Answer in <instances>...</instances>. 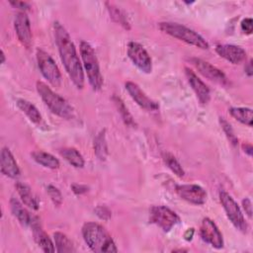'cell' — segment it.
Returning <instances> with one entry per match:
<instances>
[{
    "label": "cell",
    "instance_id": "8",
    "mask_svg": "<svg viewBox=\"0 0 253 253\" xmlns=\"http://www.w3.org/2000/svg\"><path fill=\"white\" fill-rule=\"evenodd\" d=\"M149 221L160 227L164 232H169L180 222V217L168 207L153 206L149 211Z\"/></svg>",
    "mask_w": 253,
    "mask_h": 253
},
{
    "label": "cell",
    "instance_id": "38",
    "mask_svg": "<svg viewBox=\"0 0 253 253\" xmlns=\"http://www.w3.org/2000/svg\"><path fill=\"white\" fill-rule=\"evenodd\" d=\"M194 232H195L194 228H189V229H188V230L185 232V234H184V237H185V239H186V240H188V241H190V240L193 238Z\"/></svg>",
    "mask_w": 253,
    "mask_h": 253
},
{
    "label": "cell",
    "instance_id": "37",
    "mask_svg": "<svg viewBox=\"0 0 253 253\" xmlns=\"http://www.w3.org/2000/svg\"><path fill=\"white\" fill-rule=\"evenodd\" d=\"M242 147H243V149H244V152H245V153H247L249 156H251V155H252L253 147H252V145H251L250 143H245V144H243V145H242Z\"/></svg>",
    "mask_w": 253,
    "mask_h": 253
},
{
    "label": "cell",
    "instance_id": "5",
    "mask_svg": "<svg viewBox=\"0 0 253 253\" xmlns=\"http://www.w3.org/2000/svg\"><path fill=\"white\" fill-rule=\"evenodd\" d=\"M158 27L163 33L185 42L188 44L201 49H208L210 47L209 42L200 34L184 25L172 22H161L158 24Z\"/></svg>",
    "mask_w": 253,
    "mask_h": 253
},
{
    "label": "cell",
    "instance_id": "4",
    "mask_svg": "<svg viewBox=\"0 0 253 253\" xmlns=\"http://www.w3.org/2000/svg\"><path fill=\"white\" fill-rule=\"evenodd\" d=\"M80 54L82 59V66L86 71L89 84L92 89L98 91L102 88L104 80L100 70V65L96 53L91 44L85 41L80 42Z\"/></svg>",
    "mask_w": 253,
    "mask_h": 253
},
{
    "label": "cell",
    "instance_id": "33",
    "mask_svg": "<svg viewBox=\"0 0 253 253\" xmlns=\"http://www.w3.org/2000/svg\"><path fill=\"white\" fill-rule=\"evenodd\" d=\"M252 24H253V21L251 18H245L242 20L241 22V30L247 34V35H251L252 34Z\"/></svg>",
    "mask_w": 253,
    "mask_h": 253
},
{
    "label": "cell",
    "instance_id": "15",
    "mask_svg": "<svg viewBox=\"0 0 253 253\" xmlns=\"http://www.w3.org/2000/svg\"><path fill=\"white\" fill-rule=\"evenodd\" d=\"M32 230H33V235L36 243L38 246L46 253H52L55 251V247L47 233L42 229L41 220L37 215H33L31 225Z\"/></svg>",
    "mask_w": 253,
    "mask_h": 253
},
{
    "label": "cell",
    "instance_id": "6",
    "mask_svg": "<svg viewBox=\"0 0 253 253\" xmlns=\"http://www.w3.org/2000/svg\"><path fill=\"white\" fill-rule=\"evenodd\" d=\"M219 200L222 208L226 213V216L236 229L245 233L248 229V224L241 212V210L233 198L225 191L219 192Z\"/></svg>",
    "mask_w": 253,
    "mask_h": 253
},
{
    "label": "cell",
    "instance_id": "1",
    "mask_svg": "<svg viewBox=\"0 0 253 253\" xmlns=\"http://www.w3.org/2000/svg\"><path fill=\"white\" fill-rule=\"evenodd\" d=\"M54 39L64 68L77 89L84 87V72L76 47L66 29L57 21L53 23Z\"/></svg>",
    "mask_w": 253,
    "mask_h": 253
},
{
    "label": "cell",
    "instance_id": "19",
    "mask_svg": "<svg viewBox=\"0 0 253 253\" xmlns=\"http://www.w3.org/2000/svg\"><path fill=\"white\" fill-rule=\"evenodd\" d=\"M10 207H11V211L13 215L19 220V222L22 225H25V226L31 225L34 214H31L18 199L12 198L10 200Z\"/></svg>",
    "mask_w": 253,
    "mask_h": 253
},
{
    "label": "cell",
    "instance_id": "22",
    "mask_svg": "<svg viewBox=\"0 0 253 253\" xmlns=\"http://www.w3.org/2000/svg\"><path fill=\"white\" fill-rule=\"evenodd\" d=\"M17 107L29 118L31 122L34 124H40L42 122V115L37 109L35 105H33L31 102L24 100V99H19L17 101Z\"/></svg>",
    "mask_w": 253,
    "mask_h": 253
},
{
    "label": "cell",
    "instance_id": "18",
    "mask_svg": "<svg viewBox=\"0 0 253 253\" xmlns=\"http://www.w3.org/2000/svg\"><path fill=\"white\" fill-rule=\"evenodd\" d=\"M0 168L2 174L9 178H17L20 176V168L16 159L9 148L3 147L0 154Z\"/></svg>",
    "mask_w": 253,
    "mask_h": 253
},
{
    "label": "cell",
    "instance_id": "14",
    "mask_svg": "<svg viewBox=\"0 0 253 253\" xmlns=\"http://www.w3.org/2000/svg\"><path fill=\"white\" fill-rule=\"evenodd\" d=\"M126 90L132 98V100L142 109L149 112H156L159 110V105L157 102L150 99L141 89L140 87L131 81H127L125 84Z\"/></svg>",
    "mask_w": 253,
    "mask_h": 253
},
{
    "label": "cell",
    "instance_id": "12",
    "mask_svg": "<svg viewBox=\"0 0 253 253\" xmlns=\"http://www.w3.org/2000/svg\"><path fill=\"white\" fill-rule=\"evenodd\" d=\"M191 61L194 64V66L197 68V70L204 77H206L217 84L223 85V86H226L229 84V81H228L226 75L220 69L213 66L210 62H207L200 58H192Z\"/></svg>",
    "mask_w": 253,
    "mask_h": 253
},
{
    "label": "cell",
    "instance_id": "36",
    "mask_svg": "<svg viewBox=\"0 0 253 253\" xmlns=\"http://www.w3.org/2000/svg\"><path fill=\"white\" fill-rule=\"evenodd\" d=\"M72 191L76 194V195H82L84 193H86L88 191V187L86 185H81V184H73L71 186Z\"/></svg>",
    "mask_w": 253,
    "mask_h": 253
},
{
    "label": "cell",
    "instance_id": "7",
    "mask_svg": "<svg viewBox=\"0 0 253 253\" xmlns=\"http://www.w3.org/2000/svg\"><path fill=\"white\" fill-rule=\"evenodd\" d=\"M37 61L42 76L53 87L61 85V73L53 58L44 50L37 49Z\"/></svg>",
    "mask_w": 253,
    "mask_h": 253
},
{
    "label": "cell",
    "instance_id": "16",
    "mask_svg": "<svg viewBox=\"0 0 253 253\" xmlns=\"http://www.w3.org/2000/svg\"><path fill=\"white\" fill-rule=\"evenodd\" d=\"M185 75L200 103L204 105L209 103L211 99V91L206 83L202 79H200L192 69L188 67L185 68Z\"/></svg>",
    "mask_w": 253,
    "mask_h": 253
},
{
    "label": "cell",
    "instance_id": "34",
    "mask_svg": "<svg viewBox=\"0 0 253 253\" xmlns=\"http://www.w3.org/2000/svg\"><path fill=\"white\" fill-rule=\"evenodd\" d=\"M9 3L15 7V8H18L20 10H22V12H25L27 10L30 9V4L28 2H25V1H9Z\"/></svg>",
    "mask_w": 253,
    "mask_h": 253
},
{
    "label": "cell",
    "instance_id": "11",
    "mask_svg": "<svg viewBox=\"0 0 253 253\" xmlns=\"http://www.w3.org/2000/svg\"><path fill=\"white\" fill-rule=\"evenodd\" d=\"M177 195L184 201L193 205H203L207 200L206 190L196 184L177 185L175 188Z\"/></svg>",
    "mask_w": 253,
    "mask_h": 253
},
{
    "label": "cell",
    "instance_id": "40",
    "mask_svg": "<svg viewBox=\"0 0 253 253\" xmlns=\"http://www.w3.org/2000/svg\"><path fill=\"white\" fill-rule=\"evenodd\" d=\"M5 53H4V51L1 49V63H4L5 62Z\"/></svg>",
    "mask_w": 253,
    "mask_h": 253
},
{
    "label": "cell",
    "instance_id": "29",
    "mask_svg": "<svg viewBox=\"0 0 253 253\" xmlns=\"http://www.w3.org/2000/svg\"><path fill=\"white\" fill-rule=\"evenodd\" d=\"M113 100H114V103H115V105H116V107H117V109H118V111H119V113H120L124 123L126 126H131V127L135 126L136 124L134 122V119L131 116V114L128 112V110L126 107V105L123 102V100L120 97H117V96H114Z\"/></svg>",
    "mask_w": 253,
    "mask_h": 253
},
{
    "label": "cell",
    "instance_id": "39",
    "mask_svg": "<svg viewBox=\"0 0 253 253\" xmlns=\"http://www.w3.org/2000/svg\"><path fill=\"white\" fill-rule=\"evenodd\" d=\"M245 72L248 76H252L253 74V68H252V60H250L247 65L245 66Z\"/></svg>",
    "mask_w": 253,
    "mask_h": 253
},
{
    "label": "cell",
    "instance_id": "24",
    "mask_svg": "<svg viewBox=\"0 0 253 253\" xmlns=\"http://www.w3.org/2000/svg\"><path fill=\"white\" fill-rule=\"evenodd\" d=\"M60 155L72 166L76 168H82L85 164L84 158L81 153L74 147H65L59 151Z\"/></svg>",
    "mask_w": 253,
    "mask_h": 253
},
{
    "label": "cell",
    "instance_id": "17",
    "mask_svg": "<svg viewBox=\"0 0 253 253\" xmlns=\"http://www.w3.org/2000/svg\"><path fill=\"white\" fill-rule=\"evenodd\" d=\"M216 53L233 64H239L246 59V51L238 45L234 44H217L215 46Z\"/></svg>",
    "mask_w": 253,
    "mask_h": 253
},
{
    "label": "cell",
    "instance_id": "30",
    "mask_svg": "<svg viewBox=\"0 0 253 253\" xmlns=\"http://www.w3.org/2000/svg\"><path fill=\"white\" fill-rule=\"evenodd\" d=\"M219 124H220V126H221V127H222L224 133L226 134V136H227L229 142H230L232 145H234V146L237 145V144H238V138H237V136L235 135V133H234V131H233V129H232L230 124H229L224 118H219Z\"/></svg>",
    "mask_w": 253,
    "mask_h": 253
},
{
    "label": "cell",
    "instance_id": "9",
    "mask_svg": "<svg viewBox=\"0 0 253 253\" xmlns=\"http://www.w3.org/2000/svg\"><path fill=\"white\" fill-rule=\"evenodd\" d=\"M127 56L132 63L142 72L150 73L152 70V60L147 50L138 42H130L127 44Z\"/></svg>",
    "mask_w": 253,
    "mask_h": 253
},
{
    "label": "cell",
    "instance_id": "23",
    "mask_svg": "<svg viewBox=\"0 0 253 253\" xmlns=\"http://www.w3.org/2000/svg\"><path fill=\"white\" fill-rule=\"evenodd\" d=\"M55 250L58 253H71L75 252L76 249L73 245V242L68 238V236L62 232H54L53 234Z\"/></svg>",
    "mask_w": 253,
    "mask_h": 253
},
{
    "label": "cell",
    "instance_id": "35",
    "mask_svg": "<svg viewBox=\"0 0 253 253\" xmlns=\"http://www.w3.org/2000/svg\"><path fill=\"white\" fill-rule=\"evenodd\" d=\"M242 207L245 211V213L248 215L249 218L252 217V204H251V201L250 199L248 198H245L242 200Z\"/></svg>",
    "mask_w": 253,
    "mask_h": 253
},
{
    "label": "cell",
    "instance_id": "25",
    "mask_svg": "<svg viewBox=\"0 0 253 253\" xmlns=\"http://www.w3.org/2000/svg\"><path fill=\"white\" fill-rule=\"evenodd\" d=\"M94 153L99 160L104 161L108 155V145L106 140V130H101L94 138Z\"/></svg>",
    "mask_w": 253,
    "mask_h": 253
},
{
    "label": "cell",
    "instance_id": "27",
    "mask_svg": "<svg viewBox=\"0 0 253 253\" xmlns=\"http://www.w3.org/2000/svg\"><path fill=\"white\" fill-rule=\"evenodd\" d=\"M106 5H107V9L109 11L110 17L113 19V21L116 22L117 24H120L124 29L129 30L130 26H129V23L127 21V18H126V15L125 14V12L122 11L117 6H115L114 4L106 3Z\"/></svg>",
    "mask_w": 253,
    "mask_h": 253
},
{
    "label": "cell",
    "instance_id": "20",
    "mask_svg": "<svg viewBox=\"0 0 253 253\" xmlns=\"http://www.w3.org/2000/svg\"><path fill=\"white\" fill-rule=\"evenodd\" d=\"M15 187H16V190L25 206H27L30 209L35 210V211L39 210V207H40L39 201L36 198V196L33 194L31 188L28 185L21 183V182H17Z\"/></svg>",
    "mask_w": 253,
    "mask_h": 253
},
{
    "label": "cell",
    "instance_id": "10",
    "mask_svg": "<svg viewBox=\"0 0 253 253\" xmlns=\"http://www.w3.org/2000/svg\"><path fill=\"white\" fill-rule=\"evenodd\" d=\"M200 235L202 239L216 249L223 247L222 234L216 224L209 217H205L200 225Z\"/></svg>",
    "mask_w": 253,
    "mask_h": 253
},
{
    "label": "cell",
    "instance_id": "26",
    "mask_svg": "<svg viewBox=\"0 0 253 253\" xmlns=\"http://www.w3.org/2000/svg\"><path fill=\"white\" fill-rule=\"evenodd\" d=\"M229 114L236 121L248 126H252V110L245 107H231L228 109Z\"/></svg>",
    "mask_w": 253,
    "mask_h": 253
},
{
    "label": "cell",
    "instance_id": "31",
    "mask_svg": "<svg viewBox=\"0 0 253 253\" xmlns=\"http://www.w3.org/2000/svg\"><path fill=\"white\" fill-rule=\"evenodd\" d=\"M46 192H47L49 198L51 199L52 203L55 206L59 207L62 204V195H61L60 191L56 187H54L52 185H48L46 187Z\"/></svg>",
    "mask_w": 253,
    "mask_h": 253
},
{
    "label": "cell",
    "instance_id": "13",
    "mask_svg": "<svg viewBox=\"0 0 253 253\" xmlns=\"http://www.w3.org/2000/svg\"><path fill=\"white\" fill-rule=\"evenodd\" d=\"M14 29L18 40L26 47L30 48L33 44V35L28 15L25 12H19L14 18Z\"/></svg>",
    "mask_w": 253,
    "mask_h": 253
},
{
    "label": "cell",
    "instance_id": "21",
    "mask_svg": "<svg viewBox=\"0 0 253 253\" xmlns=\"http://www.w3.org/2000/svg\"><path fill=\"white\" fill-rule=\"evenodd\" d=\"M32 157L33 159L39 163L40 165L48 168V169H57L60 166L59 160L53 156L52 154L42 151V150H37L32 152Z\"/></svg>",
    "mask_w": 253,
    "mask_h": 253
},
{
    "label": "cell",
    "instance_id": "32",
    "mask_svg": "<svg viewBox=\"0 0 253 253\" xmlns=\"http://www.w3.org/2000/svg\"><path fill=\"white\" fill-rule=\"evenodd\" d=\"M95 212L101 219L104 220H108L111 217V211L105 206H98L95 209Z\"/></svg>",
    "mask_w": 253,
    "mask_h": 253
},
{
    "label": "cell",
    "instance_id": "3",
    "mask_svg": "<svg viewBox=\"0 0 253 253\" xmlns=\"http://www.w3.org/2000/svg\"><path fill=\"white\" fill-rule=\"evenodd\" d=\"M36 88L43 103L54 115L66 120L74 117L73 107L63 97L53 92L44 82L38 81Z\"/></svg>",
    "mask_w": 253,
    "mask_h": 253
},
{
    "label": "cell",
    "instance_id": "28",
    "mask_svg": "<svg viewBox=\"0 0 253 253\" xmlns=\"http://www.w3.org/2000/svg\"><path fill=\"white\" fill-rule=\"evenodd\" d=\"M162 158L164 163L166 164V166L178 177H183L185 175V171L182 168L181 164L179 163V161L176 159V157L168 152V151H164L162 153Z\"/></svg>",
    "mask_w": 253,
    "mask_h": 253
},
{
    "label": "cell",
    "instance_id": "2",
    "mask_svg": "<svg viewBox=\"0 0 253 253\" xmlns=\"http://www.w3.org/2000/svg\"><path fill=\"white\" fill-rule=\"evenodd\" d=\"M82 235L88 247L96 253L117 252L118 249L111 234L97 222H86L82 226Z\"/></svg>",
    "mask_w": 253,
    "mask_h": 253
}]
</instances>
